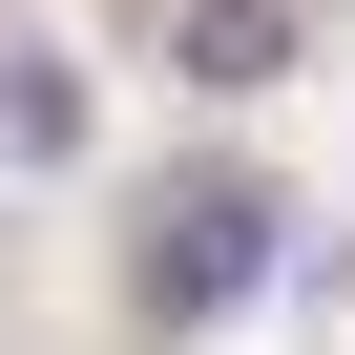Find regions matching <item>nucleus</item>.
<instances>
[{"instance_id":"1","label":"nucleus","mask_w":355,"mask_h":355,"mask_svg":"<svg viewBox=\"0 0 355 355\" xmlns=\"http://www.w3.org/2000/svg\"><path fill=\"white\" fill-rule=\"evenodd\" d=\"M251 272H272V189H251V167H189V189H146V272H125V293H146L167 334H209Z\"/></svg>"},{"instance_id":"2","label":"nucleus","mask_w":355,"mask_h":355,"mask_svg":"<svg viewBox=\"0 0 355 355\" xmlns=\"http://www.w3.org/2000/svg\"><path fill=\"white\" fill-rule=\"evenodd\" d=\"M167 63H189L209 105H251V84H293V0H189V21H167Z\"/></svg>"},{"instance_id":"3","label":"nucleus","mask_w":355,"mask_h":355,"mask_svg":"<svg viewBox=\"0 0 355 355\" xmlns=\"http://www.w3.org/2000/svg\"><path fill=\"white\" fill-rule=\"evenodd\" d=\"M0 146H21V167H63V146H84V84H63V63H21V42H0Z\"/></svg>"}]
</instances>
